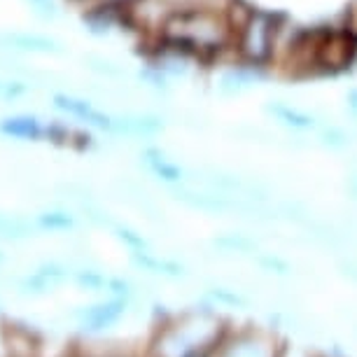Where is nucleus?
Wrapping results in <instances>:
<instances>
[{
    "mask_svg": "<svg viewBox=\"0 0 357 357\" xmlns=\"http://www.w3.org/2000/svg\"><path fill=\"white\" fill-rule=\"evenodd\" d=\"M234 36L227 10L187 8L171 12L154 43L178 47L199 63H229L234 61Z\"/></svg>",
    "mask_w": 357,
    "mask_h": 357,
    "instance_id": "nucleus-1",
    "label": "nucleus"
},
{
    "mask_svg": "<svg viewBox=\"0 0 357 357\" xmlns=\"http://www.w3.org/2000/svg\"><path fill=\"white\" fill-rule=\"evenodd\" d=\"M227 15L236 29L234 61L271 70L275 52H278L280 31L287 17L273 10L255 8L245 0H231L227 5Z\"/></svg>",
    "mask_w": 357,
    "mask_h": 357,
    "instance_id": "nucleus-2",
    "label": "nucleus"
},
{
    "mask_svg": "<svg viewBox=\"0 0 357 357\" xmlns=\"http://www.w3.org/2000/svg\"><path fill=\"white\" fill-rule=\"evenodd\" d=\"M315 77H332L357 63V43L339 26H318L315 38Z\"/></svg>",
    "mask_w": 357,
    "mask_h": 357,
    "instance_id": "nucleus-3",
    "label": "nucleus"
},
{
    "mask_svg": "<svg viewBox=\"0 0 357 357\" xmlns=\"http://www.w3.org/2000/svg\"><path fill=\"white\" fill-rule=\"evenodd\" d=\"M266 70L255 68V66L241 63V61H229L225 68L220 70L218 75V89L220 96L225 98H236V96H243V93L252 91L261 79H264Z\"/></svg>",
    "mask_w": 357,
    "mask_h": 357,
    "instance_id": "nucleus-4",
    "label": "nucleus"
},
{
    "mask_svg": "<svg viewBox=\"0 0 357 357\" xmlns=\"http://www.w3.org/2000/svg\"><path fill=\"white\" fill-rule=\"evenodd\" d=\"M264 112L289 133H315L322 124V119L315 112L292 105L289 100H268L264 105Z\"/></svg>",
    "mask_w": 357,
    "mask_h": 357,
    "instance_id": "nucleus-5",
    "label": "nucleus"
},
{
    "mask_svg": "<svg viewBox=\"0 0 357 357\" xmlns=\"http://www.w3.org/2000/svg\"><path fill=\"white\" fill-rule=\"evenodd\" d=\"M218 357H275L273 346L257 334H243L238 339L225 343Z\"/></svg>",
    "mask_w": 357,
    "mask_h": 357,
    "instance_id": "nucleus-6",
    "label": "nucleus"
},
{
    "mask_svg": "<svg viewBox=\"0 0 357 357\" xmlns=\"http://www.w3.org/2000/svg\"><path fill=\"white\" fill-rule=\"evenodd\" d=\"M164 129V122L152 114H126V117H112V133L119 136H136V138H147L157 136Z\"/></svg>",
    "mask_w": 357,
    "mask_h": 357,
    "instance_id": "nucleus-7",
    "label": "nucleus"
},
{
    "mask_svg": "<svg viewBox=\"0 0 357 357\" xmlns=\"http://www.w3.org/2000/svg\"><path fill=\"white\" fill-rule=\"evenodd\" d=\"M145 164L150 166L152 173H157L161 180H168V183H180V180L185 178L183 168L175 164V161L168 159L164 152L154 150V147L145 150Z\"/></svg>",
    "mask_w": 357,
    "mask_h": 357,
    "instance_id": "nucleus-8",
    "label": "nucleus"
},
{
    "mask_svg": "<svg viewBox=\"0 0 357 357\" xmlns=\"http://www.w3.org/2000/svg\"><path fill=\"white\" fill-rule=\"evenodd\" d=\"M318 136V143L327 150H334V152H341V150H348L353 145V136L350 131H346L343 126H336V124H329V122H322L320 129L315 131Z\"/></svg>",
    "mask_w": 357,
    "mask_h": 357,
    "instance_id": "nucleus-9",
    "label": "nucleus"
},
{
    "mask_svg": "<svg viewBox=\"0 0 357 357\" xmlns=\"http://www.w3.org/2000/svg\"><path fill=\"white\" fill-rule=\"evenodd\" d=\"M0 131L8 133V136H15V138L36 140L40 136V124L36 117H10L0 124Z\"/></svg>",
    "mask_w": 357,
    "mask_h": 357,
    "instance_id": "nucleus-10",
    "label": "nucleus"
},
{
    "mask_svg": "<svg viewBox=\"0 0 357 357\" xmlns=\"http://www.w3.org/2000/svg\"><path fill=\"white\" fill-rule=\"evenodd\" d=\"M12 45L19 50H31V52H59V45L54 40L38 38V36H10Z\"/></svg>",
    "mask_w": 357,
    "mask_h": 357,
    "instance_id": "nucleus-11",
    "label": "nucleus"
},
{
    "mask_svg": "<svg viewBox=\"0 0 357 357\" xmlns=\"http://www.w3.org/2000/svg\"><path fill=\"white\" fill-rule=\"evenodd\" d=\"M339 29L346 33L348 38H353L357 43V0H353V3L348 5L346 10H343V15L339 19Z\"/></svg>",
    "mask_w": 357,
    "mask_h": 357,
    "instance_id": "nucleus-12",
    "label": "nucleus"
},
{
    "mask_svg": "<svg viewBox=\"0 0 357 357\" xmlns=\"http://www.w3.org/2000/svg\"><path fill=\"white\" fill-rule=\"evenodd\" d=\"M173 10H187V8H215V10H227V5L231 0H166Z\"/></svg>",
    "mask_w": 357,
    "mask_h": 357,
    "instance_id": "nucleus-13",
    "label": "nucleus"
},
{
    "mask_svg": "<svg viewBox=\"0 0 357 357\" xmlns=\"http://www.w3.org/2000/svg\"><path fill=\"white\" fill-rule=\"evenodd\" d=\"M84 63L89 66L93 73H98V75H105V77H119V75H122V68H119V66H114L112 61H107V59L86 56Z\"/></svg>",
    "mask_w": 357,
    "mask_h": 357,
    "instance_id": "nucleus-14",
    "label": "nucleus"
},
{
    "mask_svg": "<svg viewBox=\"0 0 357 357\" xmlns=\"http://www.w3.org/2000/svg\"><path fill=\"white\" fill-rule=\"evenodd\" d=\"M91 8H112V10H131L140 0H91Z\"/></svg>",
    "mask_w": 357,
    "mask_h": 357,
    "instance_id": "nucleus-15",
    "label": "nucleus"
},
{
    "mask_svg": "<svg viewBox=\"0 0 357 357\" xmlns=\"http://www.w3.org/2000/svg\"><path fill=\"white\" fill-rule=\"evenodd\" d=\"M346 114L357 124V86L346 93Z\"/></svg>",
    "mask_w": 357,
    "mask_h": 357,
    "instance_id": "nucleus-16",
    "label": "nucleus"
},
{
    "mask_svg": "<svg viewBox=\"0 0 357 357\" xmlns=\"http://www.w3.org/2000/svg\"><path fill=\"white\" fill-rule=\"evenodd\" d=\"M33 5L38 8V12H43L45 17H56V3L54 0H31Z\"/></svg>",
    "mask_w": 357,
    "mask_h": 357,
    "instance_id": "nucleus-17",
    "label": "nucleus"
}]
</instances>
